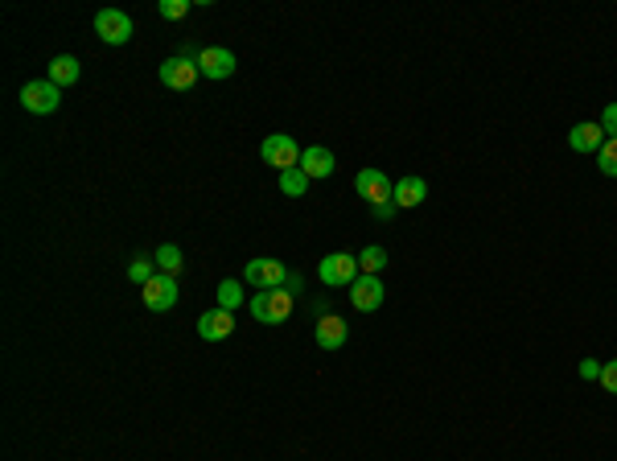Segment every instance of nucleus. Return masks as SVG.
Masks as SVG:
<instances>
[{
	"mask_svg": "<svg viewBox=\"0 0 617 461\" xmlns=\"http://www.w3.org/2000/svg\"><path fill=\"white\" fill-rule=\"evenodd\" d=\"M247 309H251L256 322L280 325V322H288V313H292V292L288 289H264V292H256V297L247 300Z\"/></svg>",
	"mask_w": 617,
	"mask_h": 461,
	"instance_id": "f257e3e1",
	"label": "nucleus"
},
{
	"mask_svg": "<svg viewBox=\"0 0 617 461\" xmlns=\"http://www.w3.org/2000/svg\"><path fill=\"white\" fill-rule=\"evenodd\" d=\"M157 268L165 272V276H177V272L185 268V259H181V247L177 243H160L157 247Z\"/></svg>",
	"mask_w": 617,
	"mask_h": 461,
	"instance_id": "6ab92c4d",
	"label": "nucleus"
},
{
	"mask_svg": "<svg viewBox=\"0 0 617 461\" xmlns=\"http://www.w3.org/2000/svg\"><path fill=\"white\" fill-rule=\"evenodd\" d=\"M596 124L605 128V136H609V140H617V103H609V108L601 111V119H596Z\"/></svg>",
	"mask_w": 617,
	"mask_h": 461,
	"instance_id": "a878e982",
	"label": "nucleus"
},
{
	"mask_svg": "<svg viewBox=\"0 0 617 461\" xmlns=\"http://www.w3.org/2000/svg\"><path fill=\"white\" fill-rule=\"evenodd\" d=\"M383 300H387V289H383V280L379 276H358L350 284V305L358 313H374Z\"/></svg>",
	"mask_w": 617,
	"mask_h": 461,
	"instance_id": "9d476101",
	"label": "nucleus"
},
{
	"mask_svg": "<svg viewBox=\"0 0 617 461\" xmlns=\"http://www.w3.org/2000/svg\"><path fill=\"white\" fill-rule=\"evenodd\" d=\"M21 103L29 116H50V111H58V103H62V86H53L50 78H29V83L21 86Z\"/></svg>",
	"mask_w": 617,
	"mask_h": 461,
	"instance_id": "39448f33",
	"label": "nucleus"
},
{
	"mask_svg": "<svg viewBox=\"0 0 617 461\" xmlns=\"http://www.w3.org/2000/svg\"><path fill=\"white\" fill-rule=\"evenodd\" d=\"M95 33L107 45H124L132 37V17L124 9H99L95 12Z\"/></svg>",
	"mask_w": 617,
	"mask_h": 461,
	"instance_id": "423d86ee",
	"label": "nucleus"
},
{
	"mask_svg": "<svg viewBox=\"0 0 617 461\" xmlns=\"http://www.w3.org/2000/svg\"><path fill=\"white\" fill-rule=\"evenodd\" d=\"M78 75H83V66H78V58H70V54H58V58L50 62V83H53V86L78 83Z\"/></svg>",
	"mask_w": 617,
	"mask_h": 461,
	"instance_id": "f3484780",
	"label": "nucleus"
},
{
	"mask_svg": "<svg viewBox=\"0 0 617 461\" xmlns=\"http://www.w3.org/2000/svg\"><path fill=\"white\" fill-rule=\"evenodd\" d=\"M605 128L601 124H593V119H585V124H576L572 132H568V144H572V152H601V144H605Z\"/></svg>",
	"mask_w": 617,
	"mask_h": 461,
	"instance_id": "4468645a",
	"label": "nucleus"
},
{
	"mask_svg": "<svg viewBox=\"0 0 617 461\" xmlns=\"http://www.w3.org/2000/svg\"><path fill=\"white\" fill-rule=\"evenodd\" d=\"M198 75H202V70H198V62H193V58H165V62H160V83L165 86H173V91H190L193 83H198Z\"/></svg>",
	"mask_w": 617,
	"mask_h": 461,
	"instance_id": "1a4fd4ad",
	"label": "nucleus"
},
{
	"mask_svg": "<svg viewBox=\"0 0 617 461\" xmlns=\"http://www.w3.org/2000/svg\"><path fill=\"white\" fill-rule=\"evenodd\" d=\"M239 305H243V280H223L218 284V309L234 313Z\"/></svg>",
	"mask_w": 617,
	"mask_h": 461,
	"instance_id": "aec40b11",
	"label": "nucleus"
},
{
	"mask_svg": "<svg viewBox=\"0 0 617 461\" xmlns=\"http://www.w3.org/2000/svg\"><path fill=\"white\" fill-rule=\"evenodd\" d=\"M288 264L284 259H276V256H259V259H251L243 268V284H251L256 292H264V289H284L288 284Z\"/></svg>",
	"mask_w": 617,
	"mask_h": 461,
	"instance_id": "f03ea898",
	"label": "nucleus"
},
{
	"mask_svg": "<svg viewBox=\"0 0 617 461\" xmlns=\"http://www.w3.org/2000/svg\"><path fill=\"white\" fill-rule=\"evenodd\" d=\"M313 338H317L321 350H341L346 338H350V325H346V317H338V313H321Z\"/></svg>",
	"mask_w": 617,
	"mask_h": 461,
	"instance_id": "9b49d317",
	"label": "nucleus"
},
{
	"mask_svg": "<svg viewBox=\"0 0 617 461\" xmlns=\"http://www.w3.org/2000/svg\"><path fill=\"white\" fill-rule=\"evenodd\" d=\"M338 169V161H333L330 149H321V144H308L305 152H300V173H305L308 182H317V177H330V173Z\"/></svg>",
	"mask_w": 617,
	"mask_h": 461,
	"instance_id": "ddd939ff",
	"label": "nucleus"
},
{
	"mask_svg": "<svg viewBox=\"0 0 617 461\" xmlns=\"http://www.w3.org/2000/svg\"><path fill=\"white\" fill-rule=\"evenodd\" d=\"M284 289L292 292V297H297V292H300V276H297V272H292V276H288V284H284Z\"/></svg>",
	"mask_w": 617,
	"mask_h": 461,
	"instance_id": "c85d7f7f",
	"label": "nucleus"
},
{
	"mask_svg": "<svg viewBox=\"0 0 617 461\" xmlns=\"http://www.w3.org/2000/svg\"><path fill=\"white\" fill-rule=\"evenodd\" d=\"M198 333H202L206 342H223V338H231L234 333V317L226 309H210L198 317Z\"/></svg>",
	"mask_w": 617,
	"mask_h": 461,
	"instance_id": "2eb2a0df",
	"label": "nucleus"
},
{
	"mask_svg": "<svg viewBox=\"0 0 617 461\" xmlns=\"http://www.w3.org/2000/svg\"><path fill=\"white\" fill-rule=\"evenodd\" d=\"M395 210H399V206H395V202H383V206H371V215H374V218H379V223H391V218H395Z\"/></svg>",
	"mask_w": 617,
	"mask_h": 461,
	"instance_id": "cd10ccee",
	"label": "nucleus"
},
{
	"mask_svg": "<svg viewBox=\"0 0 617 461\" xmlns=\"http://www.w3.org/2000/svg\"><path fill=\"white\" fill-rule=\"evenodd\" d=\"M140 297H144V309L152 313H165L177 305V276H165V272H157V276L140 289Z\"/></svg>",
	"mask_w": 617,
	"mask_h": 461,
	"instance_id": "0eeeda50",
	"label": "nucleus"
},
{
	"mask_svg": "<svg viewBox=\"0 0 617 461\" xmlns=\"http://www.w3.org/2000/svg\"><path fill=\"white\" fill-rule=\"evenodd\" d=\"M317 276L325 289H350L354 280H358V259L350 251H330V256H321Z\"/></svg>",
	"mask_w": 617,
	"mask_h": 461,
	"instance_id": "7ed1b4c3",
	"label": "nucleus"
},
{
	"mask_svg": "<svg viewBox=\"0 0 617 461\" xmlns=\"http://www.w3.org/2000/svg\"><path fill=\"white\" fill-rule=\"evenodd\" d=\"M596 169L605 173V177H617V140H605L601 152H596Z\"/></svg>",
	"mask_w": 617,
	"mask_h": 461,
	"instance_id": "4be33fe9",
	"label": "nucleus"
},
{
	"mask_svg": "<svg viewBox=\"0 0 617 461\" xmlns=\"http://www.w3.org/2000/svg\"><path fill=\"white\" fill-rule=\"evenodd\" d=\"M157 12L165 17V21H181V17L190 12V0H160Z\"/></svg>",
	"mask_w": 617,
	"mask_h": 461,
	"instance_id": "b1692460",
	"label": "nucleus"
},
{
	"mask_svg": "<svg viewBox=\"0 0 617 461\" xmlns=\"http://www.w3.org/2000/svg\"><path fill=\"white\" fill-rule=\"evenodd\" d=\"M601 366H605V363H596V358H585V363L576 366V371H580V379H601Z\"/></svg>",
	"mask_w": 617,
	"mask_h": 461,
	"instance_id": "bb28decb",
	"label": "nucleus"
},
{
	"mask_svg": "<svg viewBox=\"0 0 617 461\" xmlns=\"http://www.w3.org/2000/svg\"><path fill=\"white\" fill-rule=\"evenodd\" d=\"M152 276H157V272H152V259H149V256H136V259L128 264V280H136L140 289H144V284H149Z\"/></svg>",
	"mask_w": 617,
	"mask_h": 461,
	"instance_id": "5701e85b",
	"label": "nucleus"
},
{
	"mask_svg": "<svg viewBox=\"0 0 617 461\" xmlns=\"http://www.w3.org/2000/svg\"><path fill=\"white\" fill-rule=\"evenodd\" d=\"M358 268H362V276H379V272L387 268V251L379 243L362 247V251H358Z\"/></svg>",
	"mask_w": 617,
	"mask_h": 461,
	"instance_id": "a211bd4d",
	"label": "nucleus"
},
{
	"mask_svg": "<svg viewBox=\"0 0 617 461\" xmlns=\"http://www.w3.org/2000/svg\"><path fill=\"white\" fill-rule=\"evenodd\" d=\"M280 190L288 193V198H305V190H308V177L300 169H288V173H280Z\"/></svg>",
	"mask_w": 617,
	"mask_h": 461,
	"instance_id": "412c9836",
	"label": "nucleus"
},
{
	"mask_svg": "<svg viewBox=\"0 0 617 461\" xmlns=\"http://www.w3.org/2000/svg\"><path fill=\"white\" fill-rule=\"evenodd\" d=\"M424 198H428V182H424V177H399V182H395L391 202L399 206V210H412V206H420Z\"/></svg>",
	"mask_w": 617,
	"mask_h": 461,
	"instance_id": "dca6fc26",
	"label": "nucleus"
},
{
	"mask_svg": "<svg viewBox=\"0 0 617 461\" xmlns=\"http://www.w3.org/2000/svg\"><path fill=\"white\" fill-rule=\"evenodd\" d=\"M596 383L605 387L609 396H617V358H613V363H605V366H601V379H596Z\"/></svg>",
	"mask_w": 617,
	"mask_h": 461,
	"instance_id": "393cba45",
	"label": "nucleus"
},
{
	"mask_svg": "<svg viewBox=\"0 0 617 461\" xmlns=\"http://www.w3.org/2000/svg\"><path fill=\"white\" fill-rule=\"evenodd\" d=\"M354 190H358L371 206H383V202H391L395 182H387L383 169H358V177H354Z\"/></svg>",
	"mask_w": 617,
	"mask_h": 461,
	"instance_id": "6e6552de",
	"label": "nucleus"
},
{
	"mask_svg": "<svg viewBox=\"0 0 617 461\" xmlns=\"http://www.w3.org/2000/svg\"><path fill=\"white\" fill-rule=\"evenodd\" d=\"M300 144L292 136H284V132H276V136H267L264 144H259V157H264V165H272L276 173H288V169H300Z\"/></svg>",
	"mask_w": 617,
	"mask_h": 461,
	"instance_id": "20e7f679",
	"label": "nucleus"
},
{
	"mask_svg": "<svg viewBox=\"0 0 617 461\" xmlns=\"http://www.w3.org/2000/svg\"><path fill=\"white\" fill-rule=\"evenodd\" d=\"M198 70L206 78H231L234 75V54L223 50V45H206L202 54H198Z\"/></svg>",
	"mask_w": 617,
	"mask_h": 461,
	"instance_id": "f8f14e48",
	"label": "nucleus"
}]
</instances>
